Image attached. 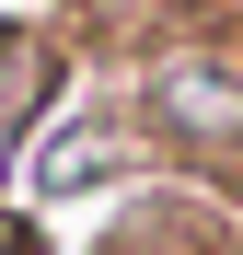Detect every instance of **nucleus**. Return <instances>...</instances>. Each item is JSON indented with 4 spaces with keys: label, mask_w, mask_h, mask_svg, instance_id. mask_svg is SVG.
I'll use <instances>...</instances> for the list:
<instances>
[{
    "label": "nucleus",
    "mask_w": 243,
    "mask_h": 255,
    "mask_svg": "<svg viewBox=\"0 0 243 255\" xmlns=\"http://www.w3.org/2000/svg\"><path fill=\"white\" fill-rule=\"evenodd\" d=\"M162 116H174L185 139H232V128H243V81H220V70H174V81H162Z\"/></svg>",
    "instance_id": "1"
},
{
    "label": "nucleus",
    "mask_w": 243,
    "mask_h": 255,
    "mask_svg": "<svg viewBox=\"0 0 243 255\" xmlns=\"http://www.w3.org/2000/svg\"><path fill=\"white\" fill-rule=\"evenodd\" d=\"M104 162H116V139H104V128H58V139L35 151V174H23V186H35V197H70V186H93Z\"/></svg>",
    "instance_id": "2"
}]
</instances>
